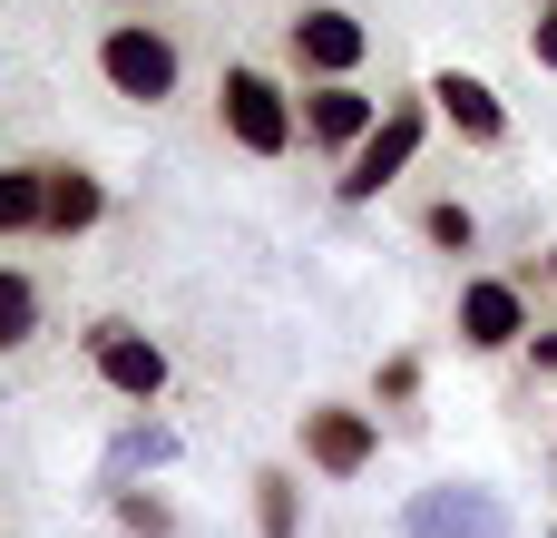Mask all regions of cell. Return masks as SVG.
<instances>
[{"mask_svg":"<svg viewBox=\"0 0 557 538\" xmlns=\"http://www.w3.org/2000/svg\"><path fill=\"white\" fill-rule=\"evenodd\" d=\"M215 118H225V137H235L245 157H284V147L304 137V98H284V78L255 69V59H235V69L215 78Z\"/></svg>","mask_w":557,"mask_h":538,"instance_id":"6da1fadb","label":"cell"},{"mask_svg":"<svg viewBox=\"0 0 557 538\" xmlns=\"http://www.w3.org/2000/svg\"><path fill=\"white\" fill-rule=\"evenodd\" d=\"M98 78H108L117 98L157 108V98H176L186 59H176V39H166L157 20H108V29H98Z\"/></svg>","mask_w":557,"mask_h":538,"instance_id":"7a4b0ae2","label":"cell"},{"mask_svg":"<svg viewBox=\"0 0 557 538\" xmlns=\"http://www.w3.org/2000/svg\"><path fill=\"white\" fill-rule=\"evenodd\" d=\"M421 137H431V98H392L382 108V127L343 157V176H333V196L343 206H372L392 176H411V157H421Z\"/></svg>","mask_w":557,"mask_h":538,"instance_id":"3957f363","label":"cell"},{"mask_svg":"<svg viewBox=\"0 0 557 538\" xmlns=\"http://www.w3.org/2000/svg\"><path fill=\"white\" fill-rule=\"evenodd\" d=\"M88 372H98L117 402H137V412H147V402L166 392V343L108 314V323H88Z\"/></svg>","mask_w":557,"mask_h":538,"instance_id":"277c9868","label":"cell"},{"mask_svg":"<svg viewBox=\"0 0 557 538\" xmlns=\"http://www.w3.org/2000/svg\"><path fill=\"white\" fill-rule=\"evenodd\" d=\"M284 49H294V69H304L313 88H333V78H352V69L372 59V29H362L352 10H333V0H323V10H304V20L284 29Z\"/></svg>","mask_w":557,"mask_h":538,"instance_id":"5b68a950","label":"cell"},{"mask_svg":"<svg viewBox=\"0 0 557 538\" xmlns=\"http://www.w3.org/2000/svg\"><path fill=\"white\" fill-rule=\"evenodd\" d=\"M372 451H382V421H372V412H352V402H313V412H304V461H313L323 480H362Z\"/></svg>","mask_w":557,"mask_h":538,"instance_id":"8992f818","label":"cell"},{"mask_svg":"<svg viewBox=\"0 0 557 538\" xmlns=\"http://www.w3.org/2000/svg\"><path fill=\"white\" fill-rule=\"evenodd\" d=\"M401 538H509V510H499V490H460V480H441V490H411Z\"/></svg>","mask_w":557,"mask_h":538,"instance_id":"52a82bcc","label":"cell"},{"mask_svg":"<svg viewBox=\"0 0 557 538\" xmlns=\"http://www.w3.org/2000/svg\"><path fill=\"white\" fill-rule=\"evenodd\" d=\"M421 98H431V118H441L450 137H470V147H499V137H509V98H499L480 69H431Z\"/></svg>","mask_w":557,"mask_h":538,"instance_id":"ba28073f","label":"cell"},{"mask_svg":"<svg viewBox=\"0 0 557 538\" xmlns=\"http://www.w3.org/2000/svg\"><path fill=\"white\" fill-rule=\"evenodd\" d=\"M539 323H529V294L509 284V274H470L460 284V343L470 353H509V343H529Z\"/></svg>","mask_w":557,"mask_h":538,"instance_id":"9c48e42d","label":"cell"},{"mask_svg":"<svg viewBox=\"0 0 557 538\" xmlns=\"http://www.w3.org/2000/svg\"><path fill=\"white\" fill-rule=\"evenodd\" d=\"M372 127H382V98H372V88H352V78H333V88H304V147H323V157H352Z\"/></svg>","mask_w":557,"mask_h":538,"instance_id":"30bf717a","label":"cell"},{"mask_svg":"<svg viewBox=\"0 0 557 538\" xmlns=\"http://www.w3.org/2000/svg\"><path fill=\"white\" fill-rule=\"evenodd\" d=\"M186 441L166 431V421H127L117 441H108V490H137V470H166Z\"/></svg>","mask_w":557,"mask_h":538,"instance_id":"8fae6325","label":"cell"},{"mask_svg":"<svg viewBox=\"0 0 557 538\" xmlns=\"http://www.w3.org/2000/svg\"><path fill=\"white\" fill-rule=\"evenodd\" d=\"M108 216V186L88 167H49V235H88Z\"/></svg>","mask_w":557,"mask_h":538,"instance_id":"7c38bea8","label":"cell"},{"mask_svg":"<svg viewBox=\"0 0 557 538\" xmlns=\"http://www.w3.org/2000/svg\"><path fill=\"white\" fill-rule=\"evenodd\" d=\"M0 235H49V167H0Z\"/></svg>","mask_w":557,"mask_h":538,"instance_id":"4fadbf2b","label":"cell"},{"mask_svg":"<svg viewBox=\"0 0 557 538\" xmlns=\"http://www.w3.org/2000/svg\"><path fill=\"white\" fill-rule=\"evenodd\" d=\"M255 529L264 538H304V480H294V470H255Z\"/></svg>","mask_w":557,"mask_h":538,"instance_id":"5bb4252c","label":"cell"},{"mask_svg":"<svg viewBox=\"0 0 557 538\" xmlns=\"http://www.w3.org/2000/svg\"><path fill=\"white\" fill-rule=\"evenodd\" d=\"M29 333H39V284L20 265H0V353H20Z\"/></svg>","mask_w":557,"mask_h":538,"instance_id":"9a60e30c","label":"cell"},{"mask_svg":"<svg viewBox=\"0 0 557 538\" xmlns=\"http://www.w3.org/2000/svg\"><path fill=\"white\" fill-rule=\"evenodd\" d=\"M108 510H117L127 538H176V510H166L157 490H108Z\"/></svg>","mask_w":557,"mask_h":538,"instance_id":"2e32d148","label":"cell"},{"mask_svg":"<svg viewBox=\"0 0 557 538\" xmlns=\"http://www.w3.org/2000/svg\"><path fill=\"white\" fill-rule=\"evenodd\" d=\"M421 235H431V245H441V255H470V245H480V216H470V206H460V196H441V206H431V216H421Z\"/></svg>","mask_w":557,"mask_h":538,"instance_id":"e0dca14e","label":"cell"},{"mask_svg":"<svg viewBox=\"0 0 557 538\" xmlns=\"http://www.w3.org/2000/svg\"><path fill=\"white\" fill-rule=\"evenodd\" d=\"M382 402H392V412L421 402V353H392V363H382Z\"/></svg>","mask_w":557,"mask_h":538,"instance_id":"ac0fdd59","label":"cell"},{"mask_svg":"<svg viewBox=\"0 0 557 538\" xmlns=\"http://www.w3.org/2000/svg\"><path fill=\"white\" fill-rule=\"evenodd\" d=\"M529 59L557 69V0H539V20H529Z\"/></svg>","mask_w":557,"mask_h":538,"instance_id":"d6986e66","label":"cell"},{"mask_svg":"<svg viewBox=\"0 0 557 538\" xmlns=\"http://www.w3.org/2000/svg\"><path fill=\"white\" fill-rule=\"evenodd\" d=\"M529 353H539V372H557V323H539V333H529Z\"/></svg>","mask_w":557,"mask_h":538,"instance_id":"ffe728a7","label":"cell"},{"mask_svg":"<svg viewBox=\"0 0 557 538\" xmlns=\"http://www.w3.org/2000/svg\"><path fill=\"white\" fill-rule=\"evenodd\" d=\"M117 10H147V0H117Z\"/></svg>","mask_w":557,"mask_h":538,"instance_id":"44dd1931","label":"cell"},{"mask_svg":"<svg viewBox=\"0 0 557 538\" xmlns=\"http://www.w3.org/2000/svg\"><path fill=\"white\" fill-rule=\"evenodd\" d=\"M548 274H557V255H548Z\"/></svg>","mask_w":557,"mask_h":538,"instance_id":"7402d4cb","label":"cell"}]
</instances>
